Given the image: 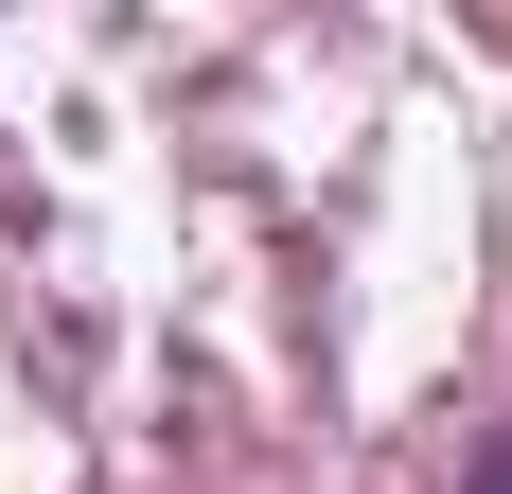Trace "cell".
<instances>
[{"label":"cell","instance_id":"cell-1","mask_svg":"<svg viewBox=\"0 0 512 494\" xmlns=\"http://www.w3.org/2000/svg\"><path fill=\"white\" fill-rule=\"evenodd\" d=\"M460 494H512V424H495V442H477V459H460Z\"/></svg>","mask_w":512,"mask_h":494}]
</instances>
